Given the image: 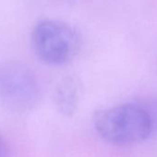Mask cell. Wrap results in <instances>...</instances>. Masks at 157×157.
I'll return each instance as SVG.
<instances>
[{
	"label": "cell",
	"instance_id": "6da1fadb",
	"mask_svg": "<svg viewBox=\"0 0 157 157\" xmlns=\"http://www.w3.org/2000/svg\"><path fill=\"white\" fill-rule=\"evenodd\" d=\"M93 123L98 135L117 146H130L148 140L154 130L151 112L137 104H126L97 110Z\"/></svg>",
	"mask_w": 157,
	"mask_h": 157
},
{
	"label": "cell",
	"instance_id": "7a4b0ae2",
	"mask_svg": "<svg viewBox=\"0 0 157 157\" xmlns=\"http://www.w3.org/2000/svg\"><path fill=\"white\" fill-rule=\"evenodd\" d=\"M32 46L36 56L51 66H61L74 58L81 47V35L67 22L44 19L32 33Z\"/></svg>",
	"mask_w": 157,
	"mask_h": 157
},
{
	"label": "cell",
	"instance_id": "3957f363",
	"mask_svg": "<svg viewBox=\"0 0 157 157\" xmlns=\"http://www.w3.org/2000/svg\"><path fill=\"white\" fill-rule=\"evenodd\" d=\"M40 88L33 72L26 66L10 62L0 67V103L7 108L23 112L38 102Z\"/></svg>",
	"mask_w": 157,
	"mask_h": 157
},
{
	"label": "cell",
	"instance_id": "277c9868",
	"mask_svg": "<svg viewBox=\"0 0 157 157\" xmlns=\"http://www.w3.org/2000/svg\"><path fill=\"white\" fill-rule=\"evenodd\" d=\"M81 86L73 76H67L59 82L54 94L55 105L62 115L72 117L78 106Z\"/></svg>",
	"mask_w": 157,
	"mask_h": 157
},
{
	"label": "cell",
	"instance_id": "5b68a950",
	"mask_svg": "<svg viewBox=\"0 0 157 157\" xmlns=\"http://www.w3.org/2000/svg\"><path fill=\"white\" fill-rule=\"evenodd\" d=\"M0 157H10L8 144L1 136H0Z\"/></svg>",
	"mask_w": 157,
	"mask_h": 157
}]
</instances>
